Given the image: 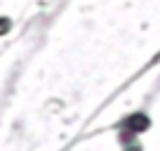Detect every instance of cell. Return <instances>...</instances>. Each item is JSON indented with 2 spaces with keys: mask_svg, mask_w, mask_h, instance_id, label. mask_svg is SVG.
<instances>
[{
  "mask_svg": "<svg viewBox=\"0 0 160 151\" xmlns=\"http://www.w3.org/2000/svg\"><path fill=\"white\" fill-rule=\"evenodd\" d=\"M7 29H10V21H7V19H0V33H5Z\"/></svg>",
  "mask_w": 160,
  "mask_h": 151,
  "instance_id": "cell-2",
  "label": "cell"
},
{
  "mask_svg": "<svg viewBox=\"0 0 160 151\" xmlns=\"http://www.w3.org/2000/svg\"><path fill=\"white\" fill-rule=\"evenodd\" d=\"M125 125H127V130H130V132H144V130H148L151 123H148V118H146L144 113H134V116L127 118Z\"/></svg>",
  "mask_w": 160,
  "mask_h": 151,
  "instance_id": "cell-1",
  "label": "cell"
}]
</instances>
